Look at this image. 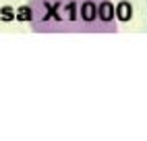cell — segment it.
Returning a JSON list of instances; mask_svg holds the SVG:
<instances>
[{
  "label": "cell",
  "instance_id": "obj_1",
  "mask_svg": "<svg viewBox=\"0 0 147 141\" xmlns=\"http://www.w3.org/2000/svg\"><path fill=\"white\" fill-rule=\"evenodd\" d=\"M27 21L35 33H114L110 0H27Z\"/></svg>",
  "mask_w": 147,
  "mask_h": 141
}]
</instances>
